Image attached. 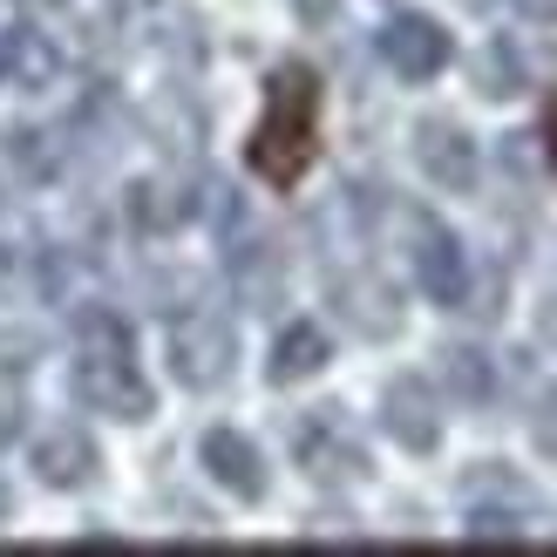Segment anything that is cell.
Returning <instances> with one entry per match:
<instances>
[{
	"label": "cell",
	"mask_w": 557,
	"mask_h": 557,
	"mask_svg": "<svg viewBox=\"0 0 557 557\" xmlns=\"http://www.w3.org/2000/svg\"><path fill=\"white\" fill-rule=\"evenodd\" d=\"M313 157H320V75L286 62L265 82V116L252 129V144H245V163H252L265 184L293 190L313 171Z\"/></svg>",
	"instance_id": "obj_1"
},
{
	"label": "cell",
	"mask_w": 557,
	"mask_h": 557,
	"mask_svg": "<svg viewBox=\"0 0 557 557\" xmlns=\"http://www.w3.org/2000/svg\"><path fill=\"white\" fill-rule=\"evenodd\" d=\"M69 387L89 414H109V422H144L157 408L144 368H136L129 341H82L75 347V368H69Z\"/></svg>",
	"instance_id": "obj_2"
},
{
	"label": "cell",
	"mask_w": 557,
	"mask_h": 557,
	"mask_svg": "<svg viewBox=\"0 0 557 557\" xmlns=\"http://www.w3.org/2000/svg\"><path fill=\"white\" fill-rule=\"evenodd\" d=\"M232 360H238V341L218 313H177L171 320V374L184 387H198V395L205 387H225Z\"/></svg>",
	"instance_id": "obj_3"
},
{
	"label": "cell",
	"mask_w": 557,
	"mask_h": 557,
	"mask_svg": "<svg viewBox=\"0 0 557 557\" xmlns=\"http://www.w3.org/2000/svg\"><path fill=\"white\" fill-rule=\"evenodd\" d=\"M293 456L313 483H360L368 476V449L354 442V429L341 422V408H313L293 429Z\"/></svg>",
	"instance_id": "obj_4"
},
{
	"label": "cell",
	"mask_w": 557,
	"mask_h": 557,
	"mask_svg": "<svg viewBox=\"0 0 557 557\" xmlns=\"http://www.w3.org/2000/svg\"><path fill=\"white\" fill-rule=\"evenodd\" d=\"M408 265H414V286H422L435 306H462L469 299V259L456 232H442L435 218H408Z\"/></svg>",
	"instance_id": "obj_5"
},
{
	"label": "cell",
	"mask_w": 557,
	"mask_h": 557,
	"mask_svg": "<svg viewBox=\"0 0 557 557\" xmlns=\"http://www.w3.org/2000/svg\"><path fill=\"white\" fill-rule=\"evenodd\" d=\"M374 41H381V62L401 82H429V75L449 69V35H442V21H429V14H395Z\"/></svg>",
	"instance_id": "obj_6"
},
{
	"label": "cell",
	"mask_w": 557,
	"mask_h": 557,
	"mask_svg": "<svg viewBox=\"0 0 557 557\" xmlns=\"http://www.w3.org/2000/svg\"><path fill=\"white\" fill-rule=\"evenodd\" d=\"M381 429L395 435L401 449L429 456L435 442H442V414H435V395H429V381H414V374L387 381V395H381Z\"/></svg>",
	"instance_id": "obj_7"
},
{
	"label": "cell",
	"mask_w": 557,
	"mask_h": 557,
	"mask_svg": "<svg viewBox=\"0 0 557 557\" xmlns=\"http://www.w3.org/2000/svg\"><path fill=\"white\" fill-rule=\"evenodd\" d=\"M27 462H35V476L48 483V490H82L96 476V442L82 435L75 422H48L41 435H35V449H27Z\"/></svg>",
	"instance_id": "obj_8"
},
{
	"label": "cell",
	"mask_w": 557,
	"mask_h": 557,
	"mask_svg": "<svg viewBox=\"0 0 557 557\" xmlns=\"http://www.w3.org/2000/svg\"><path fill=\"white\" fill-rule=\"evenodd\" d=\"M414 163L442 184V190H469L476 184V144H469V129L429 116L422 129H414Z\"/></svg>",
	"instance_id": "obj_9"
},
{
	"label": "cell",
	"mask_w": 557,
	"mask_h": 557,
	"mask_svg": "<svg viewBox=\"0 0 557 557\" xmlns=\"http://www.w3.org/2000/svg\"><path fill=\"white\" fill-rule=\"evenodd\" d=\"M333 299H341V320H347L354 333H368V341H387V333L401 326V299H395V286H387L381 272L341 278V286H333Z\"/></svg>",
	"instance_id": "obj_10"
},
{
	"label": "cell",
	"mask_w": 557,
	"mask_h": 557,
	"mask_svg": "<svg viewBox=\"0 0 557 557\" xmlns=\"http://www.w3.org/2000/svg\"><path fill=\"white\" fill-rule=\"evenodd\" d=\"M198 456H205V469H211L218 490L245 496V504H259V496H265V462H259V449H252L238 429H211Z\"/></svg>",
	"instance_id": "obj_11"
},
{
	"label": "cell",
	"mask_w": 557,
	"mask_h": 557,
	"mask_svg": "<svg viewBox=\"0 0 557 557\" xmlns=\"http://www.w3.org/2000/svg\"><path fill=\"white\" fill-rule=\"evenodd\" d=\"M0 75L14 82V89H48L54 75H62V54H54V41L41 35V27H8L0 35Z\"/></svg>",
	"instance_id": "obj_12"
},
{
	"label": "cell",
	"mask_w": 557,
	"mask_h": 557,
	"mask_svg": "<svg viewBox=\"0 0 557 557\" xmlns=\"http://www.w3.org/2000/svg\"><path fill=\"white\" fill-rule=\"evenodd\" d=\"M232 286H238V299L252 306V313H265V306L278 299V286H286L272 245H238V252H232Z\"/></svg>",
	"instance_id": "obj_13"
},
{
	"label": "cell",
	"mask_w": 557,
	"mask_h": 557,
	"mask_svg": "<svg viewBox=\"0 0 557 557\" xmlns=\"http://www.w3.org/2000/svg\"><path fill=\"white\" fill-rule=\"evenodd\" d=\"M320 368H326V333L313 320H299V326L278 333V347H272V381L278 387H293V381L320 374Z\"/></svg>",
	"instance_id": "obj_14"
},
{
	"label": "cell",
	"mask_w": 557,
	"mask_h": 557,
	"mask_svg": "<svg viewBox=\"0 0 557 557\" xmlns=\"http://www.w3.org/2000/svg\"><path fill=\"white\" fill-rule=\"evenodd\" d=\"M531 510H537V504H510V496H476V504H469V523H462V531L476 537V544H517L523 531H531Z\"/></svg>",
	"instance_id": "obj_15"
},
{
	"label": "cell",
	"mask_w": 557,
	"mask_h": 557,
	"mask_svg": "<svg viewBox=\"0 0 557 557\" xmlns=\"http://www.w3.org/2000/svg\"><path fill=\"white\" fill-rule=\"evenodd\" d=\"M442 381H449V395L469 401V408H483L496 395V368H490L483 347H449L442 354Z\"/></svg>",
	"instance_id": "obj_16"
},
{
	"label": "cell",
	"mask_w": 557,
	"mask_h": 557,
	"mask_svg": "<svg viewBox=\"0 0 557 557\" xmlns=\"http://www.w3.org/2000/svg\"><path fill=\"white\" fill-rule=\"evenodd\" d=\"M476 89H483V96H496V102L523 89V48H517L510 35H496V41L476 54Z\"/></svg>",
	"instance_id": "obj_17"
},
{
	"label": "cell",
	"mask_w": 557,
	"mask_h": 557,
	"mask_svg": "<svg viewBox=\"0 0 557 557\" xmlns=\"http://www.w3.org/2000/svg\"><path fill=\"white\" fill-rule=\"evenodd\" d=\"M129 218H136L144 232H171L177 218H190V198H177L171 184H136V190H129Z\"/></svg>",
	"instance_id": "obj_18"
},
{
	"label": "cell",
	"mask_w": 557,
	"mask_h": 557,
	"mask_svg": "<svg viewBox=\"0 0 557 557\" xmlns=\"http://www.w3.org/2000/svg\"><path fill=\"white\" fill-rule=\"evenodd\" d=\"M8 157L21 163V177H27V184H48L54 171H62V150H54V136H48V129H8Z\"/></svg>",
	"instance_id": "obj_19"
},
{
	"label": "cell",
	"mask_w": 557,
	"mask_h": 557,
	"mask_svg": "<svg viewBox=\"0 0 557 557\" xmlns=\"http://www.w3.org/2000/svg\"><path fill=\"white\" fill-rule=\"evenodd\" d=\"M27 429V387L21 374H0V442H14Z\"/></svg>",
	"instance_id": "obj_20"
},
{
	"label": "cell",
	"mask_w": 557,
	"mask_h": 557,
	"mask_svg": "<svg viewBox=\"0 0 557 557\" xmlns=\"http://www.w3.org/2000/svg\"><path fill=\"white\" fill-rule=\"evenodd\" d=\"M531 442L544 456H557V387H544L537 395V414H531Z\"/></svg>",
	"instance_id": "obj_21"
},
{
	"label": "cell",
	"mask_w": 557,
	"mask_h": 557,
	"mask_svg": "<svg viewBox=\"0 0 557 557\" xmlns=\"http://www.w3.org/2000/svg\"><path fill=\"white\" fill-rule=\"evenodd\" d=\"M544 157H550V171H557V96L544 102Z\"/></svg>",
	"instance_id": "obj_22"
},
{
	"label": "cell",
	"mask_w": 557,
	"mask_h": 557,
	"mask_svg": "<svg viewBox=\"0 0 557 557\" xmlns=\"http://www.w3.org/2000/svg\"><path fill=\"white\" fill-rule=\"evenodd\" d=\"M523 21H557V0H510Z\"/></svg>",
	"instance_id": "obj_23"
},
{
	"label": "cell",
	"mask_w": 557,
	"mask_h": 557,
	"mask_svg": "<svg viewBox=\"0 0 557 557\" xmlns=\"http://www.w3.org/2000/svg\"><path fill=\"white\" fill-rule=\"evenodd\" d=\"M157 8V0H109V14H116V21H136V14H150Z\"/></svg>",
	"instance_id": "obj_24"
},
{
	"label": "cell",
	"mask_w": 557,
	"mask_h": 557,
	"mask_svg": "<svg viewBox=\"0 0 557 557\" xmlns=\"http://www.w3.org/2000/svg\"><path fill=\"white\" fill-rule=\"evenodd\" d=\"M21 8H62V0H21Z\"/></svg>",
	"instance_id": "obj_25"
},
{
	"label": "cell",
	"mask_w": 557,
	"mask_h": 557,
	"mask_svg": "<svg viewBox=\"0 0 557 557\" xmlns=\"http://www.w3.org/2000/svg\"><path fill=\"white\" fill-rule=\"evenodd\" d=\"M0 517H8V490H0Z\"/></svg>",
	"instance_id": "obj_26"
},
{
	"label": "cell",
	"mask_w": 557,
	"mask_h": 557,
	"mask_svg": "<svg viewBox=\"0 0 557 557\" xmlns=\"http://www.w3.org/2000/svg\"><path fill=\"white\" fill-rule=\"evenodd\" d=\"M0 211H8V205H0Z\"/></svg>",
	"instance_id": "obj_27"
}]
</instances>
